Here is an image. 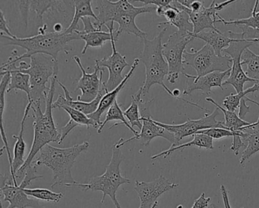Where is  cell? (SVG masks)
Segmentation results:
<instances>
[{
	"instance_id": "44",
	"label": "cell",
	"mask_w": 259,
	"mask_h": 208,
	"mask_svg": "<svg viewBox=\"0 0 259 208\" xmlns=\"http://www.w3.org/2000/svg\"><path fill=\"white\" fill-rule=\"evenodd\" d=\"M242 31L243 33L244 39H248V40H252V39H256L257 40V43L259 44V28L257 29H252V28H242Z\"/></svg>"
},
{
	"instance_id": "40",
	"label": "cell",
	"mask_w": 259,
	"mask_h": 208,
	"mask_svg": "<svg viewBox=\"0 0 259 208\" xmlns=\"http://www.w3.org/2000/svg\"><path fill=\"white\" fill-rule=\"evenodd\" d=\"M131 4L133 3H142L144 6H154L156 7H166L172 4L174 0H128Z\"/></svg>"
},
{
	"instance_id": "25",
	"label": "cell",
	"mask_w": 259,
	"mask_h": 208,
	"mask_svg": "<svg viewBox=\"0 0 259 208\" xmlns=\"http://www.w3.org/2000/svg\"><path fill=\"white\" fill-rule=\"evenodd\" d=\"M194 39H200L204 41L206 44L210 45L213 51L216 53L217 55H222L221 53L224 49L228 48L230 44L236 40L235 39L230 37L228 32L222 33L221 31H214L210 30L209 31H201L199 34H193L192 32H189Z\"/></svg>"
},
{
	"instance_id": "43",
	"label": "cell",
	"mask_w": 259,
	"mask_h": 208,
	"mask_svg": "<svg viewBox=\"0 0 259 208\" xmlns=\"http://www.w3.org/2000/svg\"><path fill=\"white\" fill-rule=\"evenodd\" d=\"M210 197H205V194L202 193L197 200H195L191 208H208Z\"/></svg>"
},
{
	"instance_id": "13",
	"label": "cell",
	"mask_w": 259,
	"mask_h": 208,
	"mask_svg": "<svg viewBox=\"0 0 259 208\" xmlns=\"http://www.w3.org/2000/svg\"><path fill=\"white\" fill-rule=\"evenodd\" d=\"M219 108L215 106V109L211 114H205L203 118L198 120H191L188 118L186 122L181 124H166L155 121L156 124L161 126L172 133L175 136L176 144L174 147L180 145V142L186 136H193L200 130L205 129L220 127L225 128L224 121H217L216 118L220 115Z\"/></svg>"
},
{
	"instance_id": "23",
	"label": "cell",
	"mask_w": 259,
	"mask_h": 208,
	"mask_svg": "<svg viewBox=\"0 0 259 208\" xmlns=\"http://www.w3.org/2000/svg\"><path fill=\"white\" fill-rule=\"evenodd\" d=\"M31 106H32V102L28 101V105L25 108L22 122H21L20 132L18 136L13 135V138L16 140V142L15 144L14 150H13V171H12L11 176L16 185H18L17 180L16 179V173L17 172L18 170L22 168L25 162V150H26V143L24 141V131H25V121H26L28 114L31 111Z\"/></svg>"
},
{
	"instance_id": "10",
	"label": "cell",
	"mask_w": 259,
	"mask_h": 208,
	"mask_svg": "<svg viewBox=\"0 0 259 208\" xmlns=\"http://www.w3.org/2000/svg\"><path fill=\"white\" fill-rule=\"evenodd\" d=\"M189 32L176 31L169 36L166 43L163 44V54L169 66L167 81L170 84L177 83L180 74H186L184 53L186 46L195 39Z\"/></svg>"
},
{
	"instance_id": "46",
	"label": "cell",
	"mask_w": 259,
	"mask_h": 208,
	"mask_svg": "<svg viewBox=\"0 0 259 208\" xmlns=\"http://www.w3.org/2000/svg\"><path fill=\"white\" fill-rule=\"evenodd\" d=\"M221 194H222L223 200H224V207L231 208L230 204V200H229L228 191L224 185L221 186Z\"/></svg>"
},
{
	"instance_id": "19",
	"label": "cell",
	"mask_w": 259,
	"mask_h": 208,
	"mask_svg": "<svg viewBox=\"0 0 259 208\" xmlns=\"http://www.w3.org/2000/svg\"><path fill=\"white\" fill-rule=\"evenodd\" d=\"M157 10V7L154 6H143L137 7L134 11L130 13H124L119 15L114 19L113 22L119 25L117 29L115 30L114 36L116 42L119 40V36L122 34H134L139 39L144 40L147 39V33L144 32L137 26L136 19L138 16L145 13H151Z\"/></svg>"
},
{
	"instance_id": "47",
	"label": "cell",
	"mask_w": 259,
	"mask_h": 208,
	"mask_svg": "<svg viewBox=\"0 0 259 208\" xmlns=\"http://www.w3.org/2000/svg\"><path fill=\"white\" fill-rule=\"evenodd\" d=\"M177 2L180 3L183 7L186 8H190L191 5L195 1H200V2L205 3L206 0H177Z\"/></svg>"
},
{
	"instance_id": "51",
	"label": "cell",
	"mask_w": 259,
	"mask_h": 208,
	"mask_svg": "<svg viewBox=\"0 0 259 208\" xmlns=\"http://www.w3.org/2000/svg\"><path fill=\"white\" fill-rule=\"evenodd\" d=\"M1 208H4V203H2V201H1Z\"/></svg>"
},
{
	"instance_id": "45",
	"label": "cell",
	"mask_w": 259,
	"mask_h": 208,
	"mask_svg": "<svg viewBox=\"0 0 259 208\" xmlns=\"http://www.w3.org/2000/svg\"><path fill=\"white\" fill-rule=\"evenodd\" d=\"M236 1H238V0H226V1L221 3V4H217V9H218V11H221L223 9L227 7V6L231 5L232 4L236 2ZM258 4L259 0H255L254 8H253L252 12H251V14H254V13H257V5H258Z\"/></svg>"
},
{
	"instance_id": "42",
	"label": "cell",
	"mask_w": 259,
	"mask_h": 208,
	"mask_svg": "<svg viewBox=\"0 0 259 208\" xmlns=\"http://www.w3.org/2000/svg\"><path fill=\"white\" fill-rule=\"evenodd\" d=\"M78 125L77 123H75V121H72V120H69V122L64 126V127H62L61 131H60V133H61V141H60V144H62L63 141H64L65 138L68 136L69 133L72 131L73 129H75V127H78Z\"/></svg>"
},
{
	"instance_id": "34",
	"label": "cell",
	"mask_w": 259,
	"mask_h": 208,
	"mask_svg": "<svg viewBox=\"0 0 259 208\" xmlns=\"http://www.w3.org/2000/svg\"><path fill=\"white\" fill-rule=\"evenodd\" d=\"M241 63L242 66H246V75L259 83V55L247 48L242 54Z\"/></svg>"
},
{
	"instance_id": "12",
	"label": "cell",
	"mask_w": 259,
	"mask_h": 208,
	"mask_svg": "<svg viewBox=\"0 0 259 208\" xmlns=\"http://www.w3.org/2000/svg\"><path fill=\"white\" fill-rule=\"evenodd\" d=\"M254 43H257V40L252 39H236L233 41L228 48L223 51V53L230 56L233 60L231 71L228 79L223 83V86L230 85L234 88L236 93L244 90V85L247 82H253L257 83L258 82L253 79L249 78L242 69V56L245 50L249 48Z\"/></svg>"
},
{
	"instance_id": "18",
	"label": "cell",
	"mask_w": 259,
	"mask_h": 208,
	"mask_svg": "<svg viewBox=\"0 0 259 208\" xmlns=\"http://www.w3.org/2000/svg\"><path fill=\"white\" fill-rule=\"evenodd\" d=\"M231 69L224 72H213L207 74L204 77H197L195 76L185 74L186 78V87L183 90V95H189L195 91L199 90L204 95H210L211 89L218 87L224 90L223 88V80L230 75Z\"/></svg>"
},
{
	"instance_id": "37",
	"label": "cell",
	"mask_w": 259,
	"mask_h": 208,
	"mask_svg": "<svg viewBox=\"0 0 259 208\" xmlns=\"http://www.w3.org/2000/svg\"><path fill=\"white\" fill-rule=\"evenodd\" d=\"M60 109H63L65 112H67L69 116H70V119L75 121L78 125L86 126L87 128H89L92 126V127L96 128L97 130L99 128L100 125L98 123L95 122L94 120L89 118L87 115L82 113L80 111L76 110V109L67 106H60Z\"/></svg>"
},
{
	"instance_id": "1",
	"label": "cell",
	"mask_w": 259,
	"mask_h": 208,
	"mask_svg": "<svg viewBox=\"0 0 259 208\" xmlns=\"http://www.w3.org/2000/svg\"><path fill=\"white\" fill-rule=\"evenodd\" d=\"M75 0H0L10 30L18 38H28L49 32L61 24L66 30L75 14Z\"/></svg>"
},
{
	"instance_id": "36",
	"label": "cell",
	"mask_w": 259,
	"mask_h": 208,
	"mask_svg": "<svg viewBox=\"0 0 259 208\" xmlns=\"http://www.w3.org/2000/svg\"><path fill=\"white\" fill-rule=\"evenodd\" d=\"M25 192L28 196L34 197L37 200L51 201L54 203H59L63 198L62 193L54 192L46 188H25Z\"/></svg>"
},
{
	"instance_id": "14",
	"label": "cell",
	"mask_w": 259,
	"mask_h": 208,
	"mask_svg": "<svg viewBox=\"0 0 259 208\" xmlns=\"http://www.w3.org/2000/svg\"><path fill=\"white\" fill-rule=\"evenodd\" d=\"M116 38L113 33L111 42H110L112 50H113L111 55L104 59H95V65L101 69L106 67L108 69L109 78L107 81L105 82V84L109 92L116 89L123 81L125 77H122V72L126 66H130L126 62V57L122 55L116 50Z\"/></svg>"
},
{
	"instance_id": "4",
	"label": "cell",
	"mask_w": 259,
	"mask_h": 208,
	"mask_svg": "<svg viewBox=\"0 0 259 208\" xmlns=\"http://www.w3.org/2000/svg\"><path fill=\"white\" fill-rule=\"evenodd\" d=\"M89 148V142H83L68 148H57L47 144L32 164L37 167L45 165L52 170L54 182L51 188H54L57 185L69 187L77 182L72 174V168L75 160L81 153L87 151Z\"/></svg>"
},
{
	"instance_id": "31",
	"label": "cell",
	"mask_w": 259,
	"mask_h": 208,
	"mask_svg": "<svg viewBox=\"0 0 259 208\" xmlns=\"http://www.w3.org/2000/svg\"><path fill=\"white\" fill-rule=\"evenodd\" d=\"M206 101L211 103L216 107L219 108L221 112L224 113V118H225V121H224V126L225 128L229 129L232 131H237V130H240L242 127L251 124V123L246 122V121L242 119L240 117L238 116L236 112L227 110L222 106H220L213 98L207 97V98H206Z\"/></svg>"
},
{
	"instance_id": "20",
	"label": "cell",
	"mask_w": 259,
	"mask_h": 208,
	"mask_svg": "<svg viewBox=\"0 0 259 208\" xmlns=\"http://www.w3.org/2000/svg\"><path fill=\"white\" fill-rule=\"evenodd\" d=\"M57 83L63 89L65 97L61 95V94H60L57 101L53 104V108L54 109H60V106H69V107L73 108V109H76V110L80 111V112L87 115H91V114H93L94 112H96L101 98L107 92H109L108 89L106 87L105 82H104L102 86H101V92H100L99 95H98V97L95 100L91 101V102H85V101H78V100L75 101L71 96L70 92L68 90L67 88L59 80H57Z\"/></svg>"
},
{
	"instance_id": "21",
	"label": "cell",
	"mask_w": 259,
	"mask_h": 208,
	"mask_svg": "<svg viewBox=\"0 0 259 208\" xmlns=\"http://www.w3.org/2000/svg\"><path fill=\"white\" fill-rule=\"evenodd\" d=\"M186 12L190 18L191 22L193 25V32L192 34H197L204 31L205 29L220 31L215 26L218 23V10L217 9L216 0H213L210 7H203L198 12H193L189 9L186 8Z\"/></svg>"
},
{
	"instance_id": "5",
	"label": "cell",
	"mask_w": 259,
	"mask_h": 208,
	"mask_svg": "<svg viewBox=\"0 0 259 208\" xmlns=\"http://www.w3.org/2000/svg\"><path fill=\"white\" fill-rule=\"evenodd\" d=\"M167 27L163 28L152 40L144 39V48L142 55L139 57L145 67V80L143 86L139 91L142 95H146L154 85H160L171 96L174 97L172 91L164 84L165 77L169 74V66L163 54V36Z\"/></svg>"
},
{
	"instance_id": "39",
	"label": "cell",
	"mask_w": 259,
	"mask_h": 208,
	"mask_svg": "<svg viewBox=\"0 0 259 208\" xmlns=\"http://www.w3.org/2000/svg\"><path fill=\"white\" fill-rule=\"evenodd\" d=\"M198 133H203L210 136L212 139L219 140L221 138L230 137V136H239V130L237 131H232L227 128H220V127H213V128L205 129V130H200Z\"/></svg>"
},
{
	"instance_id": "15",
	"label": "cell",
	"mask_w": 259,
	"mask_h": 208,
	"mask_svg": "<svg viewBox=\"0 0 259 208\" xmlns=\"http://www.w3.org/2000/svg\"><path fill=\"white\" fill-rule=\"evenodd\" d=\"M179 186V184L169 182L163 176H159L152 182H145L136 181L134 190L137 192L140 200L139 208H151L162 194Z\"/></svg>"
},
{
	"instance_id": "52",
	"label": "cell",
	"mask_w": 259,
	"mask_h": 208,
	"mask_svg": "<svg viewBox=\"0 0 259 208\" xmlns=\"http://www.w3.org/2000/svg\"><path fill=\"white\" fill-rule=\"evenodd\" d=\"M257 122H259V116H258V119H257Z\"/></svg>"
},
{
	"instance_id": "35",
	"label": "cell",
	"mask_w": 259,
	"mask_h": 208,
	"mask_svg": "<svg viewBox=\"0 0 259 208\" xmlns=\"http://www.w3.org/2000/svg\"><path fill=\"white\" fill-rule=\"evenodd\" d=\"M259 91V83H254L252 87L248 88L242 92H238L236 94H230L228 96L226 97L223 101V106L227 110L235 112L238 108L240 106L241 101L243 98H246L248 94Z\"/></svg>"
},
{
	"instance_id": "30",
	"label": "cell",
	"mask_w": 259,
	"mask_h": 208,
	"mask_svg": "<svg viewBox=\"0 0 259 208\" xmlns=\"http://www.w3.org/2000/svg\"><path fill=\"white\" fill-rule=\"evenodd\" d=\"M119 121L120 123H116V124H113L111 127H110V130L113 129V127L120 125V124H124L127 128L130 129V130L134 133V136H137V135L139 134V132L136 131L134 127H132L131 124H130L128 120L125 118V115H124V112H122V109H121L117 100L113 103V106L107 111L105 120H104V122L102 123V124L100 126L99 128L97 130L98 133H101V132L103 131L104 127H105L106 124H107L109 121Z\"/></svg>"
},
{
	"instance_id": "38",
	"label": "cell",
	"mask_w": 259,
	"mask_h": 208,
	"mask_svg": "<svg viewBox=\"0 0 259 208\" xmlns=\"http://www.w3.org/2000/svg\"><path fill=\"white\" fill-rule=\"evenodd\" d=\"M218 23H222L224 25H236L242 28H249L252 29L259 28V11L254 14L245 19H237V20L227 21L223 19L219 14L218 16Z\"/></svg>"
},
{
	"instance_id": "26",
	"label": "cell",
	"mask_w": 259,
	"mask_h": 208,
	"mask_svg": "<svg viewBox=\"0 0 259 208\" xmlns=\"http://www.w3.org/2000/svg\"><path fill=\"white\" fill-rule=\"evenodd\" d=\"M114 23L115 22H110L106 26V28H107L109 31L108 32L100 31V30L89 33L80 31L81 40L85 42V45L83 48L81 54L84 55L89 48H102L107 42H111L112 37L115 31Z\"/></svg>"
},
{
	"instance_id": "11",
	"label": "cell",
	"mask_w": 259,
	"mask_h": 208,
	"mask_svg": "<svg viewBox=\"0 0 259 208\" xmlns=\"http://www.w3.org/2000/svg\"><path fill=\"white\" fill-rule=\"evenodd\" d=\"M154 101V99L153 98L146 102L142 101L140 103L139 109H140L141 119L142 121V127L141 129L140 133H139L137 136H134L126 141H124L122 138L119 139V141L116 143L119 147H122L125 144H128L131 141H136V140L140 141L142 146L147 147L155 137L164 138L166 141L171 143L172 144L171 147H174L175 145L176 140L174 135L169 130L156 124L155 121L153 120L150 108Z\"/></svg>"
},
{
	"instance_id": "48",
	"label": "cell",
	"mask_w": 259,
	"mask_h": 208,
	"mask_svg": "<svg viewBox=\"0 0 259 208\" xmlns=\"http://www.w3.org/2000/svg\"><path fill=\"white\" fill-rule=\"evenodd\" d=\"M204 3L200 2V1H195L191 5L189 10L193 12H198L201 10L204 7Z\"/></svg>"
},
{
	"instance_id": "17",
	"label": "cell",
	"mask_w": 259,
	"mask_h": 208,
	"mask_svg": "<svg viewBox=\"0 0 259 208\" xmlns=\"http://www.w3.org/2000/svg\"><path fill=\"white\" fill-rule=\"evenodd\" d=\"M93 2L96 3L95 11L98 13V22H95V25L101 31L103 27L106 28L119 15L133 12L134 9V6L128 0H119L117 2H112L111 0H94Z\"/></svg>"
},
{
	"instance_id": "32",
	"label": "cell",
	"mask_w": 259,
	"mask_h": 208,
	"mask_svg": "<svg viewBox=\"0 0 259 208\" xmlns=\"http://www.w3.org/2000/svg\"><path fill=\"white\" fill-rule=\"evenodd\" d=\"M11 73V81L7 92L13 90H21L25 92L28 96V101L31 100V82L28 74L17 71H6Z\"/></svg>"
},
{
	"instance_id": "27",
	"label": "cell",
	"mask_w": 259,
	"mask_h": 208,
	"mask_svg": "<svg viewBox=\"0 0 259 208\" xmlns=\"http://www.w3.org/2000/svg\"><path fill=\"white\" fill-rule=\"evenodd\" d=\"M11 81V73L1 71V83H0V113H1V136L4 143V147L1 149V153L3 154L4 149L8 155L10 166H13V160L11 153H10V147H9L8 140L7 137V133L4 129V114L6 108V93L8 91L9 86Z\"/></svg>"
},
{
	"instance_id": "49",
	"label": "cell",
	"mask_w": 259,
	"mask_h": 208,
	"mask_svg": "<svg viewBox=\"0 0 259 208\" xmlns=\"http://www.w3.org/2000/svg\"><path fill=\"white\" fill-rule=\"evenodd\" d=\"M211 206L213 208H220L218 205L215 204V203H211Z\"/></svg>"
},
{
	"instance_id": "29",
	"label": "cell",
	"mask_w": 259,
	"mask_h": 208,
	"mask_svg": "<svg viewBox=\"0 0 259 208\" xmlns=\"http://www.w3.org/2000/svg\"><path fill=\"white\" fill-rule=\"evenodd\" d=\"M94 0H75V14L73 20L70 26L66 30V33H72L75 31H79V21L85 17H90L98 22V17L92 9V3Z\"/></svg>"
},
{
	"instance_id": "6",
	"label": "cell",
	"mask_w": 259,
	"mask_h": 208,
	"mask_svg": "<svg viewBox=\"0 0 259 208\" xmlns=\"http://www.w3.org/2000/svg\"><path fill=\"white\" fill-rule=\"evenodd\" d=\"M123 159L121 147L116 143L112 147L111 159L110 163L106 167V171L104 174L92 178L89 183L81 184L76 182L69 185V187L81 188L83 191H101L103 193L101 203L104 204L106 197L109 196L116 208H122L116 197V192L121 185L130 184L131 182L130 179L123 177L121 173L120 165Z\"/></svg>"
},
{
	"instance_id": "28",
	"label": "cell",
	"mask_w": 259,
	"mask_h": 208,
	"mask_svg": "<svg viewBox=\"0 0 259 208\" xmlns=\"http://www.w3.org/2000/svg\"><path fill=\"white\" fill-rule=\"evenodd\" d=\"M193 137L194 139L190 142L180 144V145L174 147H169L168 150L151 156V159H156L160 157L166 158L177 150L183 151L184 149L190 147H199V148H204L206 150H213V139L210 136L203 134V133H196V134L193 135Z\"/></svg>"
},
{
	"instance_id": "33",
	"label": "cell",
	"mask_w": 259,
	"mask_h": 208,
	"mask_svg": "<svg viewBox=\"0 0 259 208\" xmlns=\"http://www.w3.org/2000/svg\"><path fill=\"white\" fill-rule=\"evenodd\" d=\"M142 94L140 91H138L135 95H132V103L128 109L124 112L126 119L128 120L132 127H137L139 129H142V121L141 119V114L139 112V106L142 102Z\"/></svg>"
},
{
	"instance_id": "7",
	"label": "cell",
	"mask_w": 259,
	"mask_h": 208,
	"mask_svg": "<svg viewBox=\"0 0 259 208\" xmlns=\"http://www.w3.org/2000/svg\"><path fill=\"white\" fill-rule=\"evenodd\" d=\"M31 62L26 69L13 70L28 74L31 82V100L32 103L46 101V97L50 87L47 84L51 81L53 77L58 75V60L51 56L37 54L30 57Z\"/></svg>"
},
{
	"instance_id": "16",
	"label": "cell",
	"mask_w": 259,
	"mask_h": 208,
	"mask_svg": "<svg viewBox=\"0 0 259 208\" xmlns=\"http://www.w3.org/2000/svg\"><path fill=\"white\" fill-rule=\"evenodd\" d=\"M72 59L76 62L77 65L82 73V76L78 80L76 89H75V91L81 90V95H78L77 100L91 102L98 97L101 92V86L104 83L103 77H104V70L95 65L94 73L89 74L83 67L81 59L78 56H75L72 57Z\"/></svg>"
},
{
	"instance_id": "50",
	"label": "cell",
	"mask_w": 259,
	"mask_h": 208,
	"mask_svg": "<svg viewBox=\"0 0 259 208\" xmlns=\"http://www.w3.org/2000/svg\"><path fill=\"white\" fill-rule=\"evenodd\" d=\"M177 208H183V205H179Z\"/></svg>"
},
{
	"instance_id": "24",
	"label": "cell",
	"mask_w": 259,
	"mask_h": 208,
	"mask_svg": "<svg viewBox=\"0 0 259 208\" xmlns=\"http://www.w3.org/2000/svg\"><path fill=\"white\" fill-rule=\"evenodd\" d=\"M239 136L245 145V150L239 159V162L242 165L259 152V122L251 123L249 125L241 128Z\"/></svg>"
},
{
	"instance_id": "41",
	"label": "cell",
	"mask_w": 259,
	"mask_h": 208,
	"mask_svg": "<svg viewBox=\"0 0 259 208\" xmlns=\"http://www.w3.org/2000/svg\"><path fill=\"white\" fill-rule=\"evenodd\" d=\"M0 30H1V33L6 34V36H10V37L12 38L16 36L12 33L8 21L6 19L4 12L1 11V10H0Z\"/></svg>"
},
{
	"instance_id": "9",
	"label": "cell",
	"mask_w": 259,
	"mask_h": 208,
	"mask_svg": "<svg viewBox=\"0 0 259 208\" xmlns=\"http://www.w3.org/2000/svg\"><path fill=\"white\" fill-rule=\"evenodd\" d=\"M192 51V52L185 51L184 64L193 68L196 71L197 77L231 69L233 63L231 57L227 54L217 55L213 48L207 44L198 51L194 49Z\"/></svg>"
},
{
	"instance_id": "22",
	"label": "cell",
	"mask_w": 259,
	"mask_h": 208,
	"mask_svg": "<svg viewBox=\"0 0 259 208\" xmlns=\"http://www.w3.org/2000/svg\"><path fill=\"white\" fill-rule=\"evenodd\" d=\"M139 62H140L139 58L135 59L133 64L132 65L130 71H128V74L125 76L123 81H122V83H120V85L117 86L116 89L107 92V93L102 97V98H101L96 112H94L93 114L88 115L89 118H92L95 122L98 123L100 126H101L103 123L101 121V116H102L103 114L105 113L107 111H108V109L113 106V103L117 100L118 95H119V92L123 89V88L125 87L127 82L133 77L136 68L139 66Z\"/></svg>"
},
{
	"instance_id": "3",
	"label": "cell",
	"mask_w": 259,
	"mask_h": 208,
	"mask_svg": "<svg viewBox=\"0 0 259 208\" xmlns=\"http://www.w3.org/2000/svg\"><path fill=\"white\" fill-rule=\"evenodd\" d=\"M57 83V76L53 77L50 85L49 92L46 97V109L45 112L41 110V101L32 103L31 110L34 118V140L32 146L28 153V157L20 169L16 173V180L25 177V171L34 162L37 153L49 143H57L60 144L61 133L56 127L55 121L53 117V104L56 92V84Z\"/></svg>"
},
{
	"instance_id": "8",
	"label": "cell",
	"mask_w": 259,
	"mask_h": 208,
	"mask_svg": "<svg viewBox=\"0 0 259 208\" xmlns=\"http://www.w3.org/2000/svg\"><path fill=\"white\" fill-rule=\"evenodd\" d=\"M37 171V166L31 164L27 168L25 177L19 185H15L12 176L1 174V196L10 203L7 208H45L38 200L29 198L25 192V188L33 181L43 178V176H38Z\"/></svg>"
},
{
	"instance_id": "2",
	"label": "cell",
	"mask_w": 259,
	"mask_h": 208,
	"mask_svg": "<svg viewBox=\"0 0 259 208\" xmlns=\"http://www.w3.org/2000/svg\"><path fill=\"white\" fill-rule=\"evenodd\" d=\"M81 40L79 31L72 33L48 32L44 34H37L28 38H12L1 33L3 45L19 46L26 50V53L18 56L17 50L12 52L13 56L9 58L4 65L17 63L25 58H30L37 54H47L57 60L59 53L64 52L69 54L74 50L73 43L75 41Z\"/></svg>"
}]
</instances>
